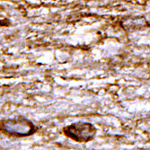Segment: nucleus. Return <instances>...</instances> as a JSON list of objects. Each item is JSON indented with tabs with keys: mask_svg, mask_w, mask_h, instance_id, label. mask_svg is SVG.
<instances>
[{
	"mask_svg": "<svg viewBox=\"0 0 150 150\" xmlns=\"http://www.w3.org/2000/svg\"><path fill=\"white\" fill-rule=\"evenodd\" d=\"M64 133L69 138L78 142H87L94 139L96 129L89 122H76L64 128Z\"/></svg>",
	"mask_w": 150,
	"mask_h": 150,
	"instance_id": "obj_1",
	"label": "nucleus"
},
{
	"mask_svg": "<svg viewBox=\"0 0 150 150\" xmlns=\"http://www.w3.org/2000/svg\"><path fill=\"white\" fill-rule=\"evenodd\" d=\"M2 128L6 133L10 135L19 136V137L30 136L35 131V126L33 123L25 118L7 120L3 122Z\"/></svg>",
	"mask_w": 150,
	"mask_h": 150,
	"instance_id": "obj_2",
	"label": "nucleus"
}]
</instances>
